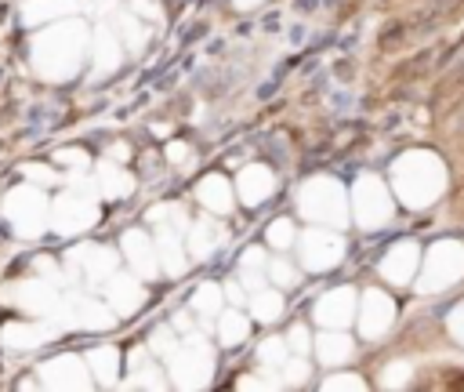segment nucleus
I'll return each instance as SVG.
<instances>
[{
  "instance_id": "nucleus-25",
  "label": "nucleus",
  "mask_w": 464,
  "mask_h": 392,
  "mask_svg": "<svg viewBox=\"0 0 464 392\" xmlns=\"http://www.w3.org/2000/svg\"><path fill=\"white\" fill-rule=\"evenodd\" d=\"M178 345H181V341L174 338V330H167V327H156V330H152V341H149V348H152V352H160V356H167V359H170Z\"/></svg>"
},
{
  "instance_id": "nucleus-8",
  "label": "nucleus",
  "mask_w": 464,
  "mask_h": 392,
  "mask_svg": "<svg viewBox=\"0 0 464 392\" xmlns=\"http://www.w3.org/2000/svg\"><path fill=\"white\" fill-rule=\"evenodd\" d=\"M40 385L47 388H87L91 374L80 356H54L40 367Z\"/></svg>"
},
{
  "instance_id": "nucleus-3",
  "label": "nucleus",
  "mask_w": 464,
  "mask_h": 392,
  "mask_svg": "<svg viewBox=\"0 0 464 392\" xmlns=\"http://www.w3.org/2000/svg\"><path fill=\"white\" fill-rule=\"evenodd\" d=\"M98 221V207H94V196H83L76 189H69L65 196L54 200L51 207V229L58 236H72V232H83Z\"/></svg>"
},
{
  "instance_id": "nucleus-30",
  "label": "nucleus",
  "mask_w": 464,
  "mask_h": 392,
  "mask_svg": "<svg viewBox=\"0 0 464 392\" xmlns=\"http://www.w3.org/2000/svg\"><path fill=\"white\" fill-rule=\"evenodd\" d=\"M283 356H286V341H283V338H268V341L261 345V352H257L261 363H279Z\"/></svg>"
},
{
  "instance_id": "nucleus-4",
  "label": "nucleus",
  "mask_w": 464,
  "mask_h": 392,
  "mask_svg": "<svg viewBox=\"0 0 464 392\" xmlns=\"http://www.w3.org/2000/svg\"><path fill=\"white\" fill-rule=\"evenodd\" d=\"M7 298L14 301V309H22L36 319H58V312H62V294L51 279H18Z\"/></svg>"
},
{
  "instance_id": "nucleus-9",
  "label": "nucleus",
  "mask_w": 464,
  "mask_h": 392,
  "mask_svg": "<svg viewBox=\"0 0 464 392\" xmlns=\"http://www.w3.org/2000/svg\"><path fill=\"white\" fill-rule=\"evenodd\" d=\"M105 301L112 305L116 316H130V312L141 309L145 287H141L134 276H116V272H112V276L105 279Z\"/></svg>"
},
{
  "instance_id": "nucleus-20",
  "label": "nucleus",
  "mask_w": 464,
  "mask_h": 392,
  "mask_svg": "<svg viewBox=\"0 0 464 392\" xmlns=\"http://www.w3.org/2000/svg\"><path fill=\"white\" fill-rule=\"evenodd\" d=\"M214 243H218V229H214L210 221H196V225L188 229V254H192V258H210Z\"/></svg>"
},
{
  "instance_id": "nucleus-31",
  "label": "nucleus",
  "mask_w": 464,
  "mask_h": 392,
  "mask_svg": "<svg viewBox=\"0 0 464 392\" xmlns=\"http://www.w3.org/2000/svg\"><path fill=\"white\" fill-rule=\"evenodd\" d=\"M36 272H40V276H44V279H51V283H54V287H62V283H65V276H62V272H58V265H54V261H51V258H40V261H36Z\"/></svg>"
},
{
  "instance_id": "nucleus-19",
  "label": "nucleus",
  "mask_w": 464,
  "mask_h": 392,
  "mask_svg": "<svg viewBox=\"0 0 464 392\" xmlns=\"http://www.w3.org/2000/svg\"><path fill=\"white\" fill-rule=\"evenodd\" d=\"M127 385H145V388H160V385H163L160 367H156L141 348L130 356V381H127Z\"/></svg>"
},
{
  "instance_id": "nucleus-7",
  "label": "nucleus",
  "mask_w": 464,
  "mask_h": 392,
  "mask_svg": "<svg viewBox=\"0 0 464 392\" xmlns=\"http://www.w3.org/2000/svg\"><path fill=\"white\" fill-rule=\"evenodd\" d=\"M58 323L83 327V330H109L116 323V312H112L109 301H98V298H87V294H72V298H62Z\"/></svg>"
},
{
  "instance_id": "nucleus-16",
  "label": "nucleus",
  "mask_w": 464,
  "mask_h": 392,
  "mask_svg": "<svg viewBox=\"0 0 464 392\" xmlns=\"http://www.w3.org/2000/svg\"><path fill=\"white\" fill-rule=\"evenodd\" d=\"M109 22H112V29L120 33L123 47H130V51H141V47H145L149 33H145V25H141V18H138L134 11H116Z\"/></svg>"
},
{
  "instance_id": "nucleus-33",
  "label": "nucleus",
  "mask_w": 464,
  "mask_h": 392,
  "mask_svg": "<svg viewBox=\"0 0 464 392\" xmlns=\"http://www.w3.org/2000/svg\"><path fill=\"white\" fill-rule=\"evenodd\" d=\"M286 345H290L294 352H308V330H304V327H294L290 338H286Z\"/></svg>"
},
{
  "instance_id": "nucleus-18",
  "label": "nucleus",
  "mask_w": 464,
  "mask_h": 392,
  "mask_svg": "<svg viewBox=\"0 0 464 392\" xmlns=\"http://www.w3.org/2000/svg\"><path fill=\"white\" fill-rule=\"evenodd\" d=\"M388 323H392V301H388L384 294L370 290V294H366V334H377V330H384Z\"/></svg>"
},
{
  "instance_id": "nucleus-28",
  "label": "nucleus",
  "mask_w": 464,
  "mask_h": 392,
  "mask_svg": "<svg viewBox=\"0 0 464 392\" xmlns=\"http://www.w3.org/2000/svg\"><path fill=\"white\" fill-rule=\"evenodd\" d=\"M352 352V345L344 341V338H319V356L326 359V363H334L337 356H348Z\"/></svg>"
},
{
  "instance_id": "nucleus-35",
  "label": "nucleus",
  "mask_w": 464,
  "mask_h": 392,
  "mask_svg": "<svg viewBox=\"0 0 464 392\" xmlns=\"http://www.w3.org/2000/svg\"><path fill=\"white\" fill-rule=\"evenodd\" d=\"M109 156H112V160H123V156H127V145H112Z\"/></svg>"
},
{
  "instance_id": "nucleus-34",
  "label": "nucleus",
  "mask_w": 464,
  "mask_h": 392,
  "mask_svg": "<svg viewBox=\"0 0 464 392\" xmlns=\"http://www.w3.org/2000/svg\"><path fill=\"white\" fill-rule=\"evenodd\" d=\"M130 11L134 15H149V18H160V7L149 4V0H130Z\"/></svg>"
},
{
  "instance_id": "nucleus-10",
  "label": "nucleus",
  "mask_w": 464,
  "mask_h": 392,
  "mask_svg": "<svg viewBox=\"0 0 464 392\" xmlns=\"http://www.w3.org/2000/svg\"><path fill=\"white\" fill-rule=\"evenodd\" d=\"M123 254H127V261H130V269H134L138 276L152 279V276L160 272V254H156V243H152L145 232H138V229L123 232Z\"/></svg>"
},
{
  "instance_id": "nucleus-23",
  "label": "nucleus",
  "mask_w": 464,
  "mask_h": 392,
  "mask_svg": "<svg viewBox=\"0 0 464 392\" xmlns=\"http://www.w3.org/2000/svg\"><path fill=\"white\" fill-rule=\"evenodd\" d=\"M243 338H246V319L239 312H225V319H221V341L225 345H239Z\"/></svg>"
},
{
  "instance_id": "nucleus-36",
  "label": "nucleus",
  "mask_w": 464,
  "mask_h": 392,
  "mask_svg": "<svg viewBox=\"0 0 464 392\" xmlns=\"http://www.w3.org/2000/svg\"><path fill=\"white\" fill-rule=\"evenodd\" d=\"M225 294H228V298H232V301H243V294H239V287H232V283H228V287H225Z\"/></svg>"
},
{
  "instance_id": "nucleus-27",
  "label": "nucleus",
  "mask_w": 464,
  "mask_h": 392,
  "mask_svg": "<svg viewBox=\"0 0 464 392\" xmlns=\"http://www.w3.org/2000/svg\"><path fill=\"white\" fill-rule=\"evenodd\" d=\"M268 276H272L279 287H297V269H294L290 261H283V258H276V261L268 265Z\"/></svg>"
},
{
  "instance_id": "nucleus-22",
  "label": "nucleus",
  "mask_w": 464,
  "mask_h": 392,
  "mask_svg": "<svg viewBox=\"0 0 464 392\" xmlns=\"http://www.w3.org/2000/svg\"><path fill=\"white\" fill-rule=\"evenodd\" d=\"M192 305H196V312H199V316H218V312H221V290L207 283V287H199V290H196Z\"/></svg>"
},
{
  "instance_id": "nucleus-6",
  "label": "nucleus",
  "mask_w": 464,
  "mask_h": 392,
  "mask_svg": "<svg viewBox=\"0 0 464 392\" xmlns=\"http://www.w3.org/2000/svg\"><path fill=\"white\" fill-rule=\"evenodd\" d=\"M65 269L72 279H87V283H102L116 272V254L102 243H80L65 254Z\"/></svg>"
},
{
  "instance_id": "nucleus-13",
  "label": "nucleus",
  "mask_w": 464,
  "mask_h": 392,
  "mask_svg": "<svg viewBox=\"0 0 464 392\" xmlns=\"http://www.w3.org/2000/svg\"><path fill=\"white\" fill-rule=\"evenodd\" d=\"M120 65V40L112 25H98L94 33V76H105Z\"/></svg>"
},
{
  "instance_id": "nucleus-32",
  "label": "nucleus",
  "mask_w": 464,
  "mask_h": 392,
  "mask_svg": "<svg viewBox=\"0 0 464 392\" xmlns=\"http://www.w3.org/2000/svg\"><path fill=\"white\" fill-rule=\"evenodd\" d=\"M268 236H272V243H276V247H290V240H294V229H290V221H276Z\"/></svg>"
},
{
  "instance_id": "nucleus-29",
  "label": "nucleus",
  "mask_w": 464,
  "mask_h": 392,
  "mask_svg": "<svg viewBox=\"0 0 464 392\" xmlns=\"http://www.w3.org/2000/svg\"><path fill=\"white\" fill-rule=\"evenodd\" d=\"M22 171H25V178H29L33 185H54V181H58V174H54L51 167H44V163H25Z\"/></svg>"
},
{
  "instance_id": "nucleus-1",
  "label": "nucleus",
  "mask_w": 464,
  "mask_h": 392,
  "mask_svg": "<svg viewBox=\"0 0 464 392\" xmlns=\"http://www.w3.org/2000/svg\"><path fill=\"white\" fill-rule=\"evenodd\" d=\"M83 54H87V29L83 22H58V25H47L36 40H33V69L36 76L44 80H69L80 65H83Z\"/></svg>"
},
{
  "instance_id": "nucleus-26",
  "label": "nucleus",
  "mask_w": 464,
  "mask_h": 392,
  "mask_svg": "<svg viewBox=\"0 0 464 392\" xmlns=\"http://www.w3.org/2000/svg\"><path fill=\"white\" fill-rule=\"evenodd\" d=\"M58 163H65L72 174H80V171H87L91 167V156L83 152V149H58V156H54Z\"/></svg>"
},
{
  "instance_id": "nucleus-2",
  "label": "nucleus",
  "mask_w": 464,
  "mask_h": 392,
  "mask_svg": "<svg viewBox=\"0 0 464 392\" xmlns=\"http://www.w3.org/2000/svg\"><path fill=\"white\" fill-rule=\"evenodd\" d=\"M4 218L14 229V236L22 240H36L47 225H51V211H47V196L40 185H18L4 196Z\"/></svg>"
},
{
  "instance_id": "nucleus-11",
  "label": "nucleus",
  "mask_w": 464,
  "mask_h": 392,
  "mask_svg": "<svg viewBox=\"0 0 464 392\" xmlns=\"http://www.w3.org/2000/svg\"><path fill=\"white\" fill-rule=\"evenodd\" d=\"M0 338L7 348H36L54 338V327L51 323H7Z\"/></svg>"
},
{
  "instance_id": "nucleus-5",
  "label": "nucleus",
  "mask_w": 464,
  "mask_h": 392,
  "mask_svg": "<svg viewBox=\"0 0 464 392\" xmlns=\"http://www.w3.org/2000/svg\"><path fill=\"white\" fill-rule=\"evenodd\" d=\"M210 367H214V359L199 334H188L170 356V374L178 385H203L210 377Z\"/></svg>"
},
{
  "instance_id": "nucleus-24",
  "label": "nucleus",
  "mask_w": 464,
  "mask_h": 392,
  "mask_svg": "<svg viewBox=\"0 0 464 392\" xmlns=\"http://www.w3.org/2000/svg\"><path fill=\"white\" fill-rule=\"evenodd\" d=\"M279 309H283V301H279V294H272V290H261V294L254 298V316L265 319V323H272V319L279 316Z\"/></svg>"
},
{
  "instance_id": "nucleus-17",
  "label": "nucleus",
  "mask_w": 464,
  "mask_h": 392,
  "mask_svg": "<svg viewBox=\"0 0 464 392\" xmlns=\"http://www.w3.org/2000/svg\"><path fill=\"white\" fill-rule=\"evenodd\" d=\"M87 370H94V377H98L102 385H116V370H120V356H116V348H112V345L94 348V352L87 356Z\"/></svg>"
},
{
  "instance_id": "nucleus-21",
  "label": "nucleus",
  "mask_w": 464,
  "mask_h": 392,
  "mask_svg": "<svg viewBox=\"0 0 464 392\" xmlns=\"http://www.w3.org/2000/svg\"><path fill=\"white\" fill-rule=\"evenodd\" d=\"M149 221H152L156 229H174V232L188 229V225H185V211L174 207V203H160V207H152V211H149Z\"/></svg>"
},
{
  "instance_id": "nucleus-12",
  "label": "nucleus",
  "mask_w": 464,
  "mask_h": 392,
  "mask_svg": "<svg viewBox=\"0 0 464 392\" xmlns=\"http://www.w3.org/2000/svg\"><path fill=\"white\" fill-rule=\"evenodd\" d=\"M80 7H83V0H25L22 4V18L29 25H40V22H54V18L76 15Z\"/></svg>"
},
{
  "instance_id": "nucleus-15",
  "label": "nucleus",
  "mask_w": 464,
  "mask_h": 392,
  "mask_svg": "<svg viewBox=\"0 0 464 392\" xmlns=\"http://www.w3.org/2000/svg\"><path fill=\"white\" fill-rule=\"evenodd\" d=\"M156 254H160V265L170 272V276H181L188 269V258H185V247L178 240L174 229H160V240H156Z\"/></svg>"
},
{
  "instance_id": "nucleus-14",
  "label": "nucleus",
  "mask_w": 464,
  "mask_h": 392,
  "mask_svg": "<svg viewBox=\"0 0 464 392\" xmlns=\"http://www.w3.org/2000/svg\"><path fill=\"white\" fill-rule=\"evenodd\" d=\"M94 181H98V192H102L105 200H123V196H130V189H134V178H130L123 167H116V163H102L98 174H94Z\"/></svg>"
}]
</instances>
